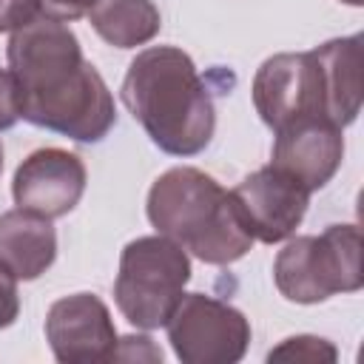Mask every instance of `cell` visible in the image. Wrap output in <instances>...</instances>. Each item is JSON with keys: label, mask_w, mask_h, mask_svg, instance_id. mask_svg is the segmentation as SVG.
<instances>
[{"label": "cell", "mask_w": 364, "mask_h": 364, "mask_svg": "<svg viewBox=\"0 0 364 364\" xmlns=\"http://www.w3.org/2000/svg\"><path fill=\"white\" fill-rule=\"evenodd\" d=\"M267 358L270 361H336L338 353L327 338L293 336V338H284L276 350H270Z\"/></svg>", "instance_id": "cell-15"}, {"label": "cell", "mask_w": 364, "mask_h": 364, "mask_svg": "<svg viewBox=\"0 0 364 364\" xmlns=\"http://www.w3.org/2000/svg\"><path fill=\"white\" fill-rule=\"evenodd\" d=\"M313 51L324 74L327 117L344 128L361 111V34L330 40Z\"/></svg>", "instance_id": "cell-13"}, {"label": "cell", "mask_w": 364, "mask_h": 364, "mask_svg": "<svg viewBox=\"0 0 364 364\" xmlns=\"http://www.w3.org/2000/svg\"><path fill=\"white\" fill-rule=\"evenodd\" d=\"M253 105L262 122L273 131L301 117L330 119L324 74L316 51H287L267 57L253 77Z\"/></svg>", "instance_id": "cell-7"}, {"label": "cell", "mask_w": 364, "mask_h": 364, "mask_svg": "<svg viewBox=\"0 0 364 364\" xmlns=\"http://www.w3.org/2000/svg\"><path fill=\"white\" fill-rule=\"evenodd\" d=\"M100 0H40V14L48 17V20H60V23H68V20H77L82 14H88Z\"/></svg>", "instance_id": "cell-20"}, {"label": "cell", "mask_w": 364, "mask_h": 364, "mask_svg": "<svg viewBox=\"0 0 364 364\" xmlns=\"http://www.w3.org/2000/svg\"><path fill=\"white\" fill-rule=\"evenodd\" d=\"M57 259V230L51 219L14 208L0 213V262L23 282L46 273Z\"/></svg>", "instance_id": "cell-12"}, {"label": "cell", "mask_w": 364, "mask_h": 364, "mask_svg": "<svg viewBox=\"0 0 364 364\" xmlns=\"http://www.w3.org/2000/svg\"><path fill=\"white\" fill-rule=\"evenodd\" d=\"M46 338L63 364L111 361L119 341L105 301L94 293L57 299L46 316Z\"/></svg>", "instance_id": "cell-9"}, {"label": "cell", "mask_w": 364, "mask_h": 364, "mask_svg": "<svg viewBox=\"0 0 364 364\" xmlns=\"http://www.w3.org/2000/svg\"><path fill=\"white\" fill-rule=\"evenodd\" d=\"M273 282L287 301L316 304L364 284L361 233L355 225H330L318 236L290 239L276 262Z\"/></svg>", "instance_id": "cell-5"}, {"label": "cell", "mask_w": 364, "mask_h": 364, "mask_svg": "<svg viewBox=\"0 0 364 364\" xmlns=\"http://www.w3.org/2000/svg\"><path fill=\"white\" fill-rule=\"evenodd\" d=\"M165 327L182 364H236L250 344L245 313L205 293H185Z\"/></svg>", "instance_id": "cell-6"}, {"label": "cell", "mask_w": 364, "mask_h": 364, "mask_svg": "<svg viewBox=\"0 0 364 364\" xmlns=\"http://www.w3.org/2000/svg\"><path fill=\"white\" fill-rule=\"evenodd\" d=\"M40 17V0H0V31H17Z\"/></svg>", "instance_id": "cell-16"}, {"label": "cell", "mask_w": 364, "mask_h": 364, "mask_svg": "<svg viewBox=\"0 0 364 364\" xmlns=\"http://www.w3.org/2000/svg\"><path fill=\"white\" fill-rule=\"evenodd\" d=\"M0 173H3V142H0Z\"/></svg>", "instance_id": "cell-22"}, {"label": "cell", "mask_w": 364, "mask_h": 364, "mask_svg": "<svg viewBox=\"0 0 364 364\" xmlns=\"http://www.w3.org/2000/svg\"><path fill=\"white\" fill-rule=\"evenodd\" d=\"M20 313V296H17V276L0 262V330L11 327Z\"/></svg>", "instance_id": "cell-17"}, {"label": "cell", "mask_w": 364, "mask_h": 364, "mask_svg": "<svg viewBox=\"0 0 364 364\" xmlns=\"http://www.w3.org/2000/svg\"><path fill=\"white\" fill-rule=\"evenodd\" d=\"M230 193L247 230L264 245L287 239L301 225L310 205V191L273 165L253 171Z\"/></svg>", "instance_id": "cell-8"}, {"label": "cell", "mask_w": 364, "mask_h": 364, "mask_svg": "<svg viewBox=\"0 0 364 364\" xmlns=\"http://www.w3.org/2000/svg\"><path fill=\"white\" fill-rule=\"evenodd\" d=\"M122 102L165 154L193 156L210 145L213 100L193 60L176 46H151L131 60Z\"/></svg>", "instance_id": "cell-2"}, {"label": "cell", "mask_w": 364, "mask_h": 364, "mask_svg": "<svg viewBox=\"0 0 364 364\" xmlns=\"http://www.w3.org/2000/svg\"><path fill=\"white\" fill-rule=\"evenodd\" d=\"M114 358H122V361H162V350L154 347V341L148 336H125L117 341V350H114Z\"/></svg>", "instance_id": "cell-18"}, {"label": "cell", "mask_w": 364, "mask_h": 364, "mask_svg": "<svg viewBox=\"0 0 364 364\" xmlns=\"http://www.w3.org/2000/svg\"><path fill=\"white\" fill-rule=\"evenodd\" d=\"M88 20L94 31L117 48H136L145 46L159 34L162 17L151 0H100Z\"/></svg>", "instance_id": "cell-14"}, {"label": "cell", "mask_w": 364, "mask_h": 364, "mask_svg": "<svg viewBox=\"0 0 364 364\" xmlns=\"http://www.w3.org/2000/svg\"><path fill=\"white\" fill-rule=\"evenodd\" d=\"M85 191V165L77 154L63 148H40L28 154L11 182L14 205L46 219L71 213Z\"/></svg>", "instance_id": "cell-10"}, {"label": "cell", "mask_w": 364, "mask_h": 364, "mask_svg": "<svg viewBox=\"0 0 364 364\" xmlns=\"http://www.w3.org/2000/svg\"><path fill=\"white\" fill-rule=\"evenodd\" d=\"M9 71L26 122L77 142H100L114 128V97L65 23L40 14L11 31Z\"/></svg>", "instance_id": "cell-1"}, {"label": "cell", "mask_w": 364, "mask_h": 364, "mask_svg": "<svg viewBox=\"0 0 364 364\" xmlns=\"http://www.w3.org/2000/svg\"><path fill=\"white\" fill-rule=\"evenodd\" d=\"M273 134L276 142L270 165L301 182L310 193L336 176L344 156V136L336 122L324 117H301Z\"/></svg>", "instance_id": "cell-11"}, {"label": "cell", "mask_w": 364, "mask_h": 364, "mask_svg": "<svg viewBox=\"0 0 364 364\" xmlns=\"http://www.w3.org/2000/svg\"><path fill=\"white\" fill-rule=\"evenodd\" d=\"M191 282L188 253L168 236H139L125 245L114 299L119 313L139 330L165 327Z\"/></svg>", "instance_id": "cell-4"}, {"label": "cell", "mask_w": 364, "mask_h": 364, "mask_svg": "<svg viewBox=\"0 0 364 364\" xmlns=\"http://www.w3.org/2000/svg\"><path fill=\"white\" fill-rule=\"evenodd\" d=\"M148 222L205 264L239 262L256 242L233 193L191 165L156 176L148 191Z\"/></svg>", "instance_id": "cell-3"}, {"label": "cell", "mask_w": 364, "mask_h": 364, "mask_svg": "<svg viewBox=\"0 0 364 364\" xmlns=\"http://www.w3.org/2000/svg\"><path fill=\"white\" fill-rule=\"evenodd\" d=\"M20 119V97H17V82L11 71L0 68V131L11 128Z\"/></svg>", "instance_id": "cell-19"}, {"label": "cell", "mask_w": 364, "mask_h": 364, "mask_svg": "<svg viewBox=\"0 0 364 364\" xmlns=\"http://www.w3.org/2000/svg\"><path fill=\"white\" fill-rule=\"evenodd\" d=\"M341 3H347V6H361L364 0H341Z\"/></svg>", "instance_id": "cell-21"}]
</instances>
